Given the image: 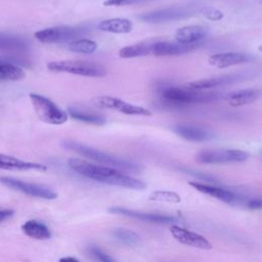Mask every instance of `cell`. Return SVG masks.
Returning a JSON list of instances; mask_svg holds the SVG:
<instances>
[{
  "mask_svg": "<svg viewBox=\"0 0 262 262\" xmlns=\"http://www.w3.org/2000/svg\"><path fill=\"white\" fill-rule=\"evenodd\" d=\"M68 165L76 173L100 183L131 189H143L145 187V183L143 181L126 175L120 170L112 167L92 164L87 161L74 158L68 161Z\"/></svg>",
  "mask_w": 262,
  "mask_h": 262,
  "instance_id": "6da1fadb",
  "label": "cell"
},
{
  "mask_svg": "<svg viewBox=\"0 0 262 262\" xmlns=\"http://www.w3.org/2000/svg\"><path fill=\"white\" fill-rule=\"evenodd\" d=\"M62 146L67 149L73 150V151L83 156L84 158L92 160V161L99 163L103 166L112 167V168H115L118 170L130 171V172H138L140 170V167L133 162H130L128 160L119 158L117 156L101 151L99 149L93 148L91 146L85 145L80 142L67 140V141L62 142Z\"/></svg>",
  "mask_w": 262,
  "mask_h": 262,
  "instance_id": "7a4b0ae2",
  "label": "cell"
},
{
  "mask_svg": "<svg viewBox=\"0 0 262 262\" xmlns=\"http://www.w3.org/2000/svg\"><path fill=\"white\" fill-rule=\"evenodd\" d=\"M165 103L173 107H181L192 103H209L220 99V94L215 92L195 91L186 87L181 88L177 86L167 85L161 88L160 92Z\"/></svg>",
  "mask_w": 262,
  "mask_h": 262,
  "instance_id": "3957f363",
  "label": "cell"
},
{
  "mask_svg": "<svg viewBox=\"0 0 262 262\" xmlns=\"http://www.w3.org/2000/svg\"><path fill=\"white\" fill-rule=\"evenodd\" d=\"M47 68L51 72L69 73L85 77H104L106 69L96 62L87 60H57L47 63Z\"/></svg>",
  "mask_w": 262,
  "mask_h": 262,
  "instance_id": "277c9868",
  "label": "cell"
},
{
  "mask_svg": "<svg viewBox=\"0 0 262 262\" xmlns=\"http://www.w3.org/2000/svg\"><path fill=\"white\" fill-rule=\"evenodd\" d=\"M29 97L41 121L51 125H61L68 121V113L51 99L37 93H30Z\"/></svg>",
  "mask_w": 262,
  "mask_h": 262,
  "instance_id": "5b68a950",
  "label": "cell"
},
{
  "mask_svg": "<svg viewBox=\"0 0 262 262\" xmlns=\"http://www.w3.org/2000/svg\"><path fill=\"white\" fill-rule=\"evenodd\" d=\"M89 30L84 27L60 26L40 30L35 33V37L42 43H63L68 41L78 40L80 37L87 35Z\"/></svg>",
  "mask_w": 262,
  "mask_h": 262,
  "instance_id": "8992f818",
  "label": "cell"
},
{
  "mask_svg": "<svg viewBox=\"0 0 262 262\" xmlns=\"http://www.w3.org/2000/svg\"><path fill=\"white\" fill-rule=\"evenodd\" d=\"M0 183L8 188L34 198L43 200H54L57 198V193L54 190L43 184L27 182L7 176H0Z\"/></svg>",
  "mask_w": 262,
  "mask_h": 262,
  "instance_id": "52a82bcc",
  "label": "cell"
},
{
  "mask_svg": "<svg viewBox=\"0 0 262 262\" xmlns=\"http://www.w3.org/2000/svg\"><path fill=\"white\" fill-rule=\"evenodd\" d=\"M249 155L241 149H206L198 152L195 159L201 164L242 163Z\"/></svg>",
  "mask_w": 262,
  "mask_h": 262,
  "instance_id": "ba28073f",
  "label": "cell"
},
{
  "mask_svg": "<svg viewBox=\"0 0 262 262\" xmlns=\"http://www.w3.org/2000/svg\"><path fill=\"white\" fill-rule=\"evenodd\" d=\"M92 102L94 105L101 107V108H107V110H114L120 113H123L125 115L129 116H144V117H149L151 116V111L135 105L132 103H129L125 100H122L117 97L108 96V95H101V96H96L92 99Z\"/></svg>",
  "mask_w": 262,
  "mask_h": 262,
  "instance_id": "9c48e42d",
  "label": "cell"
},
{
  "mask_svg": "<svg viewBox=\"0 0 262 262\" xmlns=\"http://www.w3.org/2000/svg\"><path fill=\"white\" fill-rule=\"evenodd\" d=\"M191 14V10L184 6H171L162 8L159 10L149 11L146 13L139 14L137 18L143 23L149 24H162L167 21H173L188 17Z\"/></svg>",
  "mask_w": 262,
  "mask_h": 262,
  "instance_id": "30bf717a",
  "label": "cell"
},
{
  "mask_svg": "<svg viewBox=\"0 0 262 262\" xmlns=\"http://www.w3.org/2000/svg\"><path fill=\"white\" fill-rule=\"evenodd\" d=\"M110 212L113 214L122 215V216H126L129 218H134V219H137L140 221L156 223V224H169V223H174L177 221V219L171 215L134 211V210L126 209L123 207H113L110 209Z\"/></svg>",
  "mask_w": 262,
  "mask_h": 262,
  "instance_id": "8fae6325",
  "label": "cell"
},
{
  "mask_svg": "<svg viewBox=\"0 0 262 262\" xmlns=\"http://www.w3.org/2000/svg\"><path fill=\"white\" fill-rule=\"evenodd\" d=\"M199 47L198 44H182L173 41H159L152 43L151 54L157 56H173L181 55L195 50Z\"/></svg>",
  "mask_w": 262,
  "mask_h": 262,
  "instance_id": "7c38bea8",
  "label": "cell"
},
{
  "mask_svg": "<svg viewBox=\"0 0 262 262\" xmlns=\"http://www.w3.org/2000/svg\"><path fill=\"white\" fill-rule=\"evenodd\" d=\"M170 231H171V234L173 235V237L183 245H187L189 247H193V248H198V249H202V250L212 249L211 243L201 234L189 231V230L182 228L180 226H177V225H173L170 228Z\"/></svg>",
  "mask_w": 262,
  "mask_h": 262,
  "instance_id": "4fadbf2b",
  "label": "cell"
},
{
  "mask_svg": "<svg viewBox=\"0 0 262 262\" xmlns=\"http://www.w3.org/2000/svg\"><path fill=\"white\" fill-rule=\"evenodd\" d=\"M0 169L10 171H46L47 166L39 163L28 162L13 156L0 154Z\"/></svg>",
  "mask_w": 262,
  "mask_h": 262,
  "instance_id": "5bb4252c",
  "label": "cell"
},
{
  "mask_svg": "<svg viewBox=\"0 0 262 262\" xmlns=\"http://www.w3.org/2000/svg\"><path fill=\"white\" fill-rule=\"evenodd\" d=\"M249 60V56L241 52H221L215 53L208 57V62L218 69H226L232 66L245 63Z\"/></svg>",
  "mask_w": 262,
  "mask_h": 262,
  "instance_id": "9a60e30c",
  "label": "cell"
},
{
  "mask_svg": "<svg viewBox=\"0 0 262 262\" xmlns=\"http://www.w3.org/2000/svg\"><path fill=\"white\" fill-rule=\"evenodd\" d=\"M261 90L257 88L239 89L229 92L225 96V100L231 106H242L249 103H253L261 96Z\"/></svg>",
  "mask_w": 262,
  "mask_h": 262,
  "instance_id": "2e32d148",
  "label": "cell"
},
{
  "mask_svg": "<svg viewBox=\"0 0 262 262\" xmlns=\"http://www.w3.org/2000/svg\"><path fill=\"white\" fill-rule=\"evenodd\" d=\"M189 184L196 190H199L205 194L211 195L212 198H215L222 202L231 204V203H235L237 201V195L228 189L210 185V184H204L201 182H194V181L189 182Z\"/></svg>",
  "mask_w": 262,
  "mask_h": 262,
  "instance_id": "e0dca14e",
  "label": "cell"
},
{
  "mask_svg": "<svg viewBox=\"0 0 262 262\" xmlns=\"http://www.w3.org/2000/svg\"><path fill=\"white\" fill-rule=\"evenodd\" d=\"M207 30L201 26H185L175 32L176 41L182 44H198L207 36Z\"/></svg>",
  "mask_w": 262,
  "mask_h": 262,
  "instance_id": "ac0fdd59",
  "label": "cell"
},
{
  "mask_svg": "<svg viewBox=\"0 0 262 262\" xmlns=\"http://www.w3.org/2000/svg\"><path fill=\"white\" fill-rule=\"evenodd\" d=\"M239 79L241 78L236 75H226V76H220V77H214V78L193 81V82L188 83L185 87L188 89H191V90H195V91H205L208 89H212L215 87H219L222 85L236 82Z\"/></svg>",
  "mask_w": 262,
  "mask_h": 262,
  "instance_id": "d6986e66",
  "label": "cell"
},
{
  "mask_svg": "<svg viewBox=\"0 0 262 262\" xmlns=\"http://www.w3.org/2000/svg\"><path fill=\"white\" fill-rule=\"evenodd\" d=\"M174 132L178 134L180 137L193 142H201L209 140L213 137L212 133L208 130L195 127V126H189V125H177L173 128Z\"/></svg>",
  "mask_w": 262,
  "mask_h": 262,
  "instance_id": "ffe728a7",
  "label": "cell"
},
{
  "mask_svg": "<svg viewBox=\"0 0 262 262\" xmlns=\"http://www.w3.org/2000/svg\"><path fill=\"white\" fill-rule=\"evenodd\" d=\"M30 48V42L21 36L0 32V50L24 52Z\"/></svg>",
  "mask_w": 262,
  "mask_h": 262,
  "instance_id": "44dd1931",
  "label": "cell"
},
{
  "mask_svg": "<svg viewBox=\"0 0 262 262\" xmlns=\"http://www.w3.org/2000/svg\"><path fill=\"white\" fill-rule=\"evenodd\" d=\"M98 29L103 32L114 33V34H127L132 31L133 25L127 18L115 17L103 19L98 24Z\"/></svg>",
  "mask_w": 262,
  "mask_h": 262,
  "instance_id": "7402d4cb",
  "label": "cell"
},
{
  "mask_svg": "<svg viewBox=\"0 0 262 262\" xmlns=\"http://www.w3.org/2000/svg\"><path fill=\"white\" fill-rule=\"evenodd\" d=\"M23 232L34 239L44 241L51 237V231L46 224L38 220H28L21 225Z\"/></svg>",
  "mask_w": 262,
  "mask_h": 262,
  "instance_id": "603a6c76",
  "label": "cell"
},
{
  "mask_svg": "<svg viewBox=\"0 0 262 262\" xmlns=\"http://www.w3.org/2000/svg\"><path fill=\"white\" fill-rule=\"evenodd\" d=\"M152 43L151 42H141V43L125 46L119 50V56L122 58H133V57H139V56H146L148 54H151Z\"/></svg>",
  "mask_w": 262,
  "mask_h": 262,
  "instance_id": "cb8c5ba5",
  "label": "cell"
},
{
  "mask_svg": "<svg viewBox=\"0 0 262 262\" xmlns=\"http://www.w3.org/2000/svg\"><path fill=\"white\" fill-rule=\"evenodd\" d=\"M68 114L73 119H75L77 121H80V122L87 123V124H92V125H103V124H105V118L102 115L86 112V111L80 110L78 107L70 106L68 108Z\"/></svg>",
  "mask_w": 262,
  "mask_h": 262,
  "instance_id": "d4e9b609",
  "label": "cell"
},
{
  "mask_svg": "<svg viewBox=\"0 0 262 262\" xmlns=\"http://www.w3.org/2000/svg\"><path fill=\"white\" fill-rule=\"evenodd\" d=\"M25 71L16 64L9 63L0 59V79L16 81L25 78Z\"/></svg>",
  "mask_w": 262,
  "mask_h": 262,
  "instance_id": "484cf974",
  "label": "cell"
},
{
  "mask_svg": "<svg viewBox=\"0 0 262 262\" xmlns=\"http://www.w3.org/2000/svg\"><path fill=\"white\" fill-rule=\"evenodd\" d=\"M69 49L73 52L90 54L97 49V43L90 39H78L69 44Z\"/></svg>",
  "mask_w": 262,
  "mask_h": 262,
  "instance_id": "4316f807",
  "label": "cell"
},
{
  "mask_svg": "<svg viewBox=\"0 0 262 262\" xmlns=\"http://www.w3.org/2000/svg\"><path fill=\"white\" fill-rule=\"evenodd\" d=\"M113 235L120 243L127 246H135L140 242V236L136 232L126 228H116Z\"/></svg>",
  "mask_w": 262,
  "mask_h": 262,
  "instance_id": "83f0119b",
  "label": "cell"
},
{
  "mask_svg": "<svg viewBox=\"0 0 262 262\" xmlns=\"http://www.w3.org/2000/svg\"><path fill=\"white\" fill-rule=\"evenodd\" d=\"M149 200L165 202V203H179L181 201L178 193L166 190H157L149 194Z\"/></svg>",
  "mask_w": 262,
  "mask_h": 262,
  "instance_id": "f1b7e54d",
  "label": "cell"
},
{
  "mask_svg": "<svg viewBox=\"0 0 262 262\" xmlns=\"http://www.w3.org/2000/svg\"><path fill=\"white\" fill-rule=\"evenodd\" d=\"M88 253L98 262H117L112 256L96 246H90L88 248Z\"/></svg>",
  "mask_w": 262,
  "mask_h": 262,
  "instance_id": "f546056e",
  "label": "cell"
},
{
  "mask_svg": "<svg viewBox=\"0 0 262 262\" xmlns=\"http://www.w3.org/2000/svg\"><path fill=\"white\" fill-rule=\"evenodd\" d=\"M200 13L207 19L212 21H218L221 20L224 17V14L221 10L215 8V7H204L200 10Z\"/></svg>",
  "mask_w": 262,
  "mask_h": 262,
  "instance_id": "4dcf8cb0",
  "label": "cell"
},
{
  "mask_svg": "<svg viewBox=\"0 0 262 262\" xmlns=\"http://www.w3.org/2000/svg\"><path fill=\"white\" fill-rule=\"evenodd\" d=\"M150 0H105L103 2L104 6H126V5H132V4H139L144 3Z\"/></svg>",
  "mask_w": 262,
  "mask_h": 262,
  "instance_id": "1f68e13d",
  "label": "cell"
},
{
  "mask_svg": "<svg viewBox=\"0 0 262 262\" xmlns=\"http://www.w3.org/2000/svg\"><path fill=\"white\" fill-rule=\"evenodd\" d=\"M14 210L9 208H3L0 207V224L11 219L14 216Z\"/></svg>",
  "mask_w": 262,
  "mask_h": 262,
  "instance_id": "d6a6232c",
  "label": "cell"
},
{
  "mask_svg": "<svg viewBox=\"0 0 262 262\" xmlns=\"http://www.w3.org/2000/svg\"><path fill=\"white\" fill-rule=\"evenodd\" d=\"M247 206L251 209H262V199H252L247 202Z\"/></svg>",
  "mask_w": 262,
  "mask_h": 262,
  "instance_id": "836d02e7",
  "label": "cell"
},
{
  "mask_svg": "<svg viewBox=\"0 0 262 262\" xmlns=\"http://www.w3.org/2000/svg\"><path fill=\"white\" fill-rule=\"evenodd\" d=\"M58 262H80L77 258H75V257H70V256H68V257H61L59 260H58Z\"/></svg>",
  "mask_w": 262,
  "mask_h": 262,
  "instance_id": "e575fe53",
  "label": "cell"
},
{
  "mask_svg": "<svg viewBox=\"0 0 262 262\" xmlns=\"http://www.w3.org/2000/svg\"><path fill=\"white\" fill-rule=\"evenodd\" d=\"M258 50H259V51H261V52H262V45H260V46H259V47H258Z\"/></svg>",
  "mask_w": 262,
  "mask_h": 262,
  "instance_id": "d590c367",
  "label": "cell"
},
{
  "mask_svg": "<svg viewBox=\"0 0 262 262\" xmlns=\"http://www.w3.org/2000/svg\"><path fill=\"white\" fill-rule=\"evenodd\" d=\"M257 2H259V3H261L262 4V0H256Z\"/></svg>",
  "mask_w": 262,
  "mask_h": 262,
  "instance_id": "8d00e7d4",
  "label": "cell"
}]
</instances>
